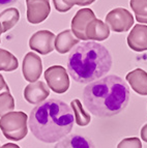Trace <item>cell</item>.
I'll return each instance as SVG.
<instances>
[{"instance_id":"cell-24","label":"cell","mask_w":147,"mask_h":148,"mask_svg":"<svg viewBox=\"0 0 147 148\" xmlns=\"http://www.w3.org/2000/svg\"><path fill=\"white\" fill-rule=\"evenodd\" d=\"M53 3H54L56 10H58L59 12H66L71 10L69 5L66 4L64 0H53Z\"/></svg>"},{"instance_id":"cell-26","label":"cell","mask_w":147,"mask_h":148,"mask_svg":"<svg viewBox=\"0 0 147 148\" xmlns=\"http://www.w3.org/2000/svg\"><path fill=\"white\" fill-rule=\"evenodd\" d=\"M141 139L147 143V123L141 128Z\"/></svg>"},{"instance_id":"cell-8","label":"cell","mask_w":147,"mask_h":148,"mask_svg":"<svg viewBox=\"0 0 147 148\" xmlns=\"http://www.w3.org/2000/svg\"><path fill=\"white\" fill-rule=\"evenodd\" d=\"M95 18L93 10L88 8H81L76 12L71 20V31L78 40H88L86 37V28Z\"/></svg>"},{"instance_id":"cell-17","label":"cell","mask_w":147,"mask_h":148,"mask_svg":"<svg viewBox=\"0 0 147 148\" xmlns=\"http://www.w3.org/2000/svg\"><path fill=\"white\" fill-rule=\"evenodd\" d=\"M20 20V12L17 8H10L3 10L0 14V23L2 26L3 33L8 32L12 27H15L16 24Z\"/></svg>"},{"instance_id":"cell-7","label":"cell","mask_w":147,"mask_h":148,"mask_svg":"<svg viewBox=\"0 0 147 148\" xmlns=\"http://www.w3.org/2000/svg\"><path fill=\"white\" fill-rule=\"evenodd\" d=\"M55 34L49 30H38L29 40V47L32 51L41 55H48L55 50Z\"/></svg>"},{"instance_id":"cell-18","label":"cell","mask_w":147,"mask_h":148,"mask_svg":"<svg viewBox=\"0 0 147 148\" xmlns=\"http://www.w3.org/2000/svg\"><path fill=\"white\" fill-rule=\"evenodd\" d=\"M71 108L73 110L74 116H75V121H76V123L79 126H86L90 123L91 121L90 114H88L84 110L80 99H75L74 101H71Z\"/></svg>"},{"instance_id":"cell-20","label":"cell","mask_w":147,"mask_h":148,"mask_svg":"<svg viewBox=\"0 0 147 148\" xmlns=\"http://www.w3.org/2000/svg\"><path fill=\"white\" fill-rule=\"evenodd\" d=\"M15 99L10 91V87H6L0 91V117L14 111Z\"/></svg>"},{"instance_id":"cell-6","label":"cell","mask_w":147,"mask_h":148,"mask_svg":"<svg viewBox=\"0 0 147 148\" xmlns=\"http://www.w3.org/2000/svg\"><path fill=\"white\" fill-rule=\"evenodd\" d=\"M134 17L128 10L117 8L109 12L106 16V24L114 32H126L134 25Z\"/></svg>"},{"instance_id":"cell-22","label":"cell","mask_w":147,"mask_h":148,"mask_svg":"<svg viewBox=\"0 0 147 148\" xmlns=\"http://www.w3.org/2000/svg\"><path fill=\"white\" fill-rule=\"evenodd\" d=\"M117 148H142V142L137 137L125 138L120 141Z\"/></svg>"},{"instance_id":"cell-29","label":"cell","mask_w":147,"mask_h":148,"mask_svg":"<svg viewBox=\"0 0 147 148\" xmlns=\"http://www.w3.org/2000/svg\"><path fill=\"white\" fill-rule=\"evenodd\" d=\"M3 33V30H2V26H1V23H0V35ZM0 42H1V40H0Z\"/></svg>"},{"instance_id":"cell-12","label":"cell","mask_w":147,"mask_h":148,"mask_svg":"<svg viewBox=\"0 0 147 148\" xmlns=\"http://www.w3.org/2000/svg\"><path fill=\"white\" fill-rule=\"evenodd\" d=\"M128 47L136 52L147 51V25L136 24L128 35Z\"/></svg>"},{"instance_id":"cell-4","label":"cell","mask_w":147,"mask_h":148,"mask_svg":"<svg viewBox=\"0 0 147 148\" xmlns=\"http://www.w3.org/2000/svg\"><path fill=\"white\" fill-rule=\"evenodd\" d=\"M28 116L22 111L10 112L0 119V130L8 140L21 141L27 136Z\"/></svg>"},{"instance_id":"cell-1","label":"cell","mask_w":147,"mask_h":148,"mask_svg":"<svg viewBox=\"0 0 147 148\" xmlns=\"http://www.w3.org/2000/svg\"><path fill=\"white\" fill-rule=\"evenodd\" d=\"M28 124L37 140L44 143H56L71 132L73 110L60 99H48L32 109Z\"/></svg>"},{"instance_id":"cell-21","label":"cell","mask_w":147,"mask_h":148,"mask_svg":"<svg viewBox=\"0 0 147 148\" xmlns=\"http://www.w3.org/2000/svg\"><path fill=\"white\" fill-rule=\"evenodd\" d=\"M130 5L139 24H147V0H131Z\"/></svg>"},{"instance_id":"cell-2","label":"cell","mask_w":147,"mask_h":148,"mask_svg":"<svg viewBox=\"0 0 147 148\" xmlns=\"http://www.w3.org/2000/svg\"><path fill=\"white\" fill-rule=\"evenodd\" d=\"M130 88L122 78L110 75L89 83L84 88L83 103L98 117L117 115L128 106Z\"/></svg>"},{"instance_id":"cell-14","label":"cell","mask_w":147,"mask_h":148,"mask_svg":"<svg viewBox=\"0 0 147 148\" xmlns=\"http://www.w3.org/2000/svg\"><path fill=\"white\" fill-rule=\"evenodd\" d=\"M110 35V28L102 20L94 19L86 28V37L88 40H105Z\"/></svg>"},{"instance_id":"cell-13","label":"cell","mask_w":147,"mask_h":148,"mask_svg":"<svg viewBox=\"0 0 147 148\" xmlns=\"http://www.w3.org/2000/svg\"><path fill=\"white\" fill-rule=\"evenodd\" d=\"M125 80L136 93L147 95V73L145 71L142 69H134L126 75Z\"/></svg>"},{"instance_id":"cell-27","label":"cell","mask_w":147,"mask_h":148,"mask_svg":"<svg viewBox=\"0 0 147 148\" xmlns=\"http://www.w3.org/2000/svg\"><path fill=\"white\" fill-rule=\"evenodd\" d=\"M6 87H8V84H6V82H5L3 76L0 74V91H1V90H3L4 88H6Z\"/></svg>"},{"instance_id":"cell-15","label":"cell","mask_w":147,"mask_h":148,"mask_svg":"<svg viewBox=\"0 0 147 148\" xmlns=\"http://www.w3.org/2000/svg\"><path fill=\"white\" fill-rule=\"evenodd\" d=\"M79 42L80 40L75 36L71 30H63L55 38V50L60 54H65L78 45Z\"/></svg>"},{"instance_id":"cell-23","label":"cell","mask_w":147,"mask_h":148,"mask_svg":"<svg viewBox=\"0 0 147 148\" xmlns=\"http://www.w3.org/2000/svg\"><path fill=\"white\" fill-rule=\"evenodd\" d=\"M65 3L69 8H73L74 5H79V6H87L93 3L95 0H64Z\"/></svg>"},{"instance_id":"cell-10","label":"cell","mask_w":147,"mask_h":148,"mask_svg":"<svg viewBox=\"0 0 147 148\" xmlns=\"http://www.w3.org/2000/svg\"><path fill=\"white\" fill-rule=\"evenodd\" d=\"M27 21L31 24H39L49 17L51 12L49 0H26Z\"/></svg>"},{"instance_id":"cell-25","label":"cell","mask_w":147,"mask_h":148,"mask_svg":"<svg viewBox=\"0 0 147 148\" xmlns=\"http://www.w3.org/2000/svg\"><path fill=\"white\" fill-rule=\"evenodd\" d=\"M17 1L18 0H0V8H8Z\"/></svg>"},{"instance_id":"cell-16","label":"cell","mask_w":147,"mask_h":148,"mask_svg":"<svg viewBox=\"0 0 147 148\" xmlns=\"http://www.w3.org/2000/svg\"><path fill=\"white\" fill-rule=\"evenodd\" d=\"M54 148H95L92 141L81 135H71L57 142Z\"/></svg>"},{"instance_id":"cell-11","label":"cell","mask_w":147,"mask_h":148,"mask_svg":"<svg viewBox=\"0 0 147 148\" xmlns=\"http://www.w3.org/2000/svg\"><path fill=\"white\" fill-rule=\"evenodd\" d=\"M49 87L42 81L30 83L24 89V99L32 105H38L50 95Z\"/></svg>"},{"instance_id":"cell-5","label":"cell","mask_w":147,"mask_h":148,"mask_svg":"<svg viewBox=\"0 0 147 148\" xmlns=\"http://www.w3.org/2000/svg\"><path fill=\"white\" fill-rule=\"evenodd\" d=\"M48 87L55 93L62 94L69 88V77L61 65H52L44 74Z\"/></svg>"},{"instance_id":"cell-28","label":"cell","mask_w":147,"mask_h":148,"mask_svg":"<svg viewBox=\"0 0 147 148\" xmlns=\"http://www.w3.org/2000/svg\"><path fill=\"white\" fill-rule=\"evenodd\" d=\"M0 148H20V146H18L15 143H6L4 145H2Z\"/></svg>"},{"instance_id":"cell-19","label":"cell","mask_w":147,"mask_h":148,"mask_svg":"<svg viewBox=\"0 0 147 148\" xmlns=\"http://www.w3.org/2000/svg\"><path fill=\"white\" fill-rule=\"evenodd\" d=\"M19 66L17 57L4 49H0V71L14 72Z\"/></svg>"},{"instance_id":"cell-9","label":"cell","mask_w":147,"mask_h":148,"mask_svg":"<svg viewBox=\"0 0 147 148\" xmlns=\"http://www.w3.org/2000/svg\"><path fill=\"white\" fill-rule=\"evenodd\" d=\"M22 73L27 82H36L43 74V62L41 57L33 52H28L23 59Z\"/></svg>"},{"instance_id":"cell-3","label":"cell","mask_w":147,"mask_h":148,"mask_svg":"<svg viewBox=\"0 0 147 148\" xmlns=\"http://www.w3.org/2000/svg\"><path fill=\"white\" fill-rule=\"evenodd\" d=\"M112 56L109 50L96 42H83L74 48L67 59V72L77 83L86 84L109 73Z\"/></svg>"}]
</instances>
